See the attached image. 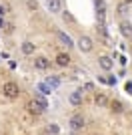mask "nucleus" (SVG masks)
Segmentation results:
<instances>
[{
    "label": "nucleus",
    "mask_w": 132,
    "mask_h": 135,
    "mask_svg": "<svg viewBox=\"0 0 132 135\" xmlns=\"http://www.w3.org/2000/svg\"><path fill=\"white\" fill-rule=\"evenodd\" d=\"M2 95H4L6 99H16V97L20 95V87H18V83H14V81H6V83L2 85Z\"/></svg>",
    "instance_id": "nucleus-1"
},
{
    "label": "nucleus",
    "mask_w": 132,
    "mask_h": 135,
    "mask_svg": "<svg viewBox=\"0 0 132 135\" xmlns=\"http://www.w3.org/2000/svg\"><path fill=\"white\" fill-rule=\"evenodd\" d=\"M84 125H86V119H84L82 113H74V115L68 119V127H70L72 131H80V129H84Z\"/></svg>",
    "instance_id": "nucleus-2"
},
{
    "label": "nucleus",
    "mask_w": 132,
    "mask_h": 135,
    "mask_svg": "<svg viewBox=\"0 0 132 135\" xmlns=\"http://www.w3.org/2000/svg\"><path fill=\"white\" fill-rule=\"evenodd\" d=\"M76 46L80 49V52H92V49H94V40L90 38L88 34H82V36L76 40Z\"/></svg>",
    "instance_id": "nucleus-3"
},
{
    "label": "nucleus",
    "mask_w": 132,
    "mask_h": 135,
    "mask_svg": "<svg viewBox=\"0 0 132 135\" xmlns=\"http://www.w3.org/2000/svg\"><path fill=\"white\" fill-rule=\"evenodd\" d=\"M96 20H98V24L106 22V2L104 0H96Z\"/></svg>",
    "instance_id": "nucleus-4"
},
{
    "label": "nucleus",
    "mask_w": 132,
    "mask_h": 135,
    "mask_svg": "<svg viewBox=\"0 0 132 135\" xmlns=\"http://www.w3.org/2000/svg\"><path fill=\"white\" fill-rule=\"evenodd\" d=\"M46 10L50 14H60L62 12V0H46Z\"/></svg>",
    "instance_id": "nucleus-5"
},
{
    "label": "nucleus",
    "mask_w": 132,
    "mask_h": 135,
    "mask_svg": "<svg viewBox=\"0 0 132 135\" xmlns=\"http://www.w3.org/2000/svg\"><path fill=\"white\" fill-rule=\"evenodd\" d=\"M34 69H38V71H48L50 61L46 56H36V59H34Z\"/></svg>",
    "instance_id": "nucleus-6"
},
{
    "label": "nucleus",
    "mask_w": 132,
    "mask_h": 135,
    "mask_svg": "<svg viewBox=\"0 0 132 135\" xmlns=\"http://www.w3.org/2000/svg\"><path fill=\"white\" fill-rule=\"evenodd\" d=\"M82 99H84V91L82 89H76L70 93V103L74 105V107H78V105H82Z\"/></svg>",
    "instance_id": "nucleus-7"
},
{
    "label": "nucleus",
    "mask_w": 132,
    "mask_h": 135,
    "mask_svg": "<svg viewBox=\"0 0 132 135\" xmlns=\"http://www.w3.org/2000/svg\"><path fill=\"white\" fill-rule=\"evenodd\" d=\"M54 61H56V65H58V67L64 69V67H68V65H70L72 59H70V55H68V52H58Z\"/></svg>",
    "instance_id": "nucleus-8"
},
{
    "label": "nucleus",
    "mask_w": 132,
    "mask_h": 135,
    "mask_svg": "<svg viewBox=\"0 0 132 135\" xmlns=\"http://www.w3.org/2000/svg\"><path fill=\"white\" fill-rule=\"evenodd\" d=\"M20 51H22V55H34V51H36V45H34L32 40H24L20 45Z\"/></svg>",
    "instance_id": "nucleus-9"
},
{
    "label": "nucleus",
    "mask_w": 132,
    "mask_h": 135,
    "mask_svg": "<svg viewBox=\"0 0 132 135\" xmlns=\"http://www.w3.org/2000/svg\"><path fill=\"white\" fill-rule=\"evenodd\" d=\"M108 105H110V111H112V113H116V115H120V113L124 111V103H122L120 99H112V101H110Z\"/></svg>",
    "instance_id": "nucleus-10"
},
{
    "label": "nucleus",
    "mask_w": 132,
    "mask_h": 135,
    "mask_svg": "<svg viewBox=\"0 0 132 135\" xmlns=\"http://www.w3.org/2000/svg\"><path fill=\"white\" fill-rule=\"evenodd\" d=\"M98 67L102 69V71H110V69L114 67V61H112L110 56H100L98 59Z\"/></svg>",
    "instance_id": "nucleus-11"
},
{
    "label": "nucleus",
    "mask_w": 132,
    "mask_h": 135,
    "mask_svg": "<svg viewBox=\"0 0 132 135\" xmlns=\"http://www.w3.org/2000/svg\"><path fill=\"white\" fill-rule=\"evenodd\" d=\"M120 34H122V36H126V38L132 36V24L128 22V20H122V22H120Z\"/></svg>",
    "instance_id": "nucleus-12"
},
{
    "label": "nucleus",
    "mask_w": 132,
    "mask_h": 135,
    "mask_svg": "<svg viewBox=\"0 0 132 135\" xmlns=\"http://www.w3.org/2000/svg\"><path fill=\"white\" fill-rule=\"evenodd\" d=\"M32 101H34V105H36L38 109H42V111H46V109H48V101H46L42 95H34Z\"/></svg>",
    "instance_id": "nucleus-13"
},
{
    "label": "nucleus",
    "mask_w": 132,
    "mask_h": 135,
    "mask_svg": "<svg viewBox=\"0 0 132 135\" xmlns=\"http://www.w3.org/2000/svg\"><path fill=\"white\" fill-rule=\"evenodd\" d=\"M94 103L98 105V107H108V97L104 95V93H96V97H94Z\"/></svg>",
    "instance_id": "nucleus-14"
},
{
    "label": "nucleus",
    "mask_w": 132,
    "mask_h": 135,
    "mask_svg": "<svg viewBox=\"0 0 132 135\" xmlns=\"http://www.w3.org/2000/svg\"><path fill=\"white\" fill-rule=\"evenodd\" d=\"M58 38H60L62 42L66 45V49H72V46H74V42H72V38L68 36V34H64V32H58Z\"/></svg>",
    "instance_id": "nucleus-15"
},
{
    "label": "nucleus",
    "mask_w": 132,
    "mask_h": 135,
    "mask_svg": "<svg viewBox=\"0 0 132 135\" xmlns=\"http://www.w3.org/2000/svg\"><path fill=\"white\" fill-rule=\"evenodd\" d=\"M46 131H48V133H52V135H58V133H60V127H58L56 123H50Z\"/></svg>",
    "instance_id": "nucleus-16"
},
{
    "label": "nucleus",
    "mask_w": 132,
    "mask_h": 135,
    "mask_svg": "<svg viewBox=\"0 0 132 135\" xmlns=\"http://www.w3.org/2000/svg\"><path fill=\"white\" fill-rule=\"evenodd\" d=\"M26 6H28V10H32V12L38 10V2L36 0H26Z\"/></svg>",
    "instance_id": "nucleus-17"
},
{
    "label": "nucleus",
    "mask_w": 132,
    "mask_h": 135,
    "mask_svg": "<svg viewBox=\"0 0 132 135\" xmlns=\"http://www.w3.org/2000/svg\"><path fill=\"white\" fill-rule=\"evenodd\" d=\"M128 6H130V4H126V2H122V4L118 6V14H120V16H124V14L128 12Z\"/></svg>",
    "instance_id": "nucleus-18"
},
{
    "label": "nucleus",
    "mask_w": 132,
    "mask_h": 135,
    "mask_svg": "<svg viewBox=\"0 0 132 135\" xmlns=\"http://www.w3.org/2000/svg\"><path fill=\"white\" fill-rule=\"evenodd\" d=\"M62 18H64V20H70V22H74V20H76V18L72 16L70 12H62Z\"/></svg>",
    "instance_id": "nucleus-19"
},
{
    "label": "nucleus",
    "mask_w": 132,
    "mask_h": 135,
    "mask_svg": "<svg viewBox=\"0 0 132 135\" xmlns=\"http://www.w3.org/2000/svg\"><path fill=\"white\" fill-rule=\"evenodd\" d=\"M38 89H40V91H44V93H50V89H52V87H50L48 83H46V85L42 83V85H38Z\"/></svg>",
    "instance_id": "nucleus-20"
},
{
    "label": "nucleus",
    "mask_w": 132,
    "mask_h": 135,
    "mask_svg": "<svg viewBox=\"0 0 132 135\" xmlns=\"http://www.w3.org/2000/svg\"><path fill=\"white\" fill-rule=\"evenodd\" d=\"M4 32H6V34H12V32H14V24H12V22L6 24V26H4Z\"/></svg>",
    "instance_id": "nucleus-21"
},
{
    "label": "nucleus",
    "mask_w": 132,
    "mask_h": 135,
    "mask_svg": "<svg viewBox=\"0 0 132 135\" xmlns=\"http://www.w3.org/2000/svg\"><path fill=\"white\" fill-rule=\"evenodd\" d=\"M124 89H126V93H130V95H132V81H126Z\"/></svg>",
    "instance_id": "nucleus-22"
},
{
    "label": "nucleus",
    "mask_w": 132,
    "mask_h": 135,
    "mask_svg": "<svg viewBox=\"0 0 132 135\" xmlns=\"http://www.w3.org/2000/svg\"><path fill=\"white\" fill-rule=\"evenodd\" d=\"M6 12H8V6H6V4H0V16H4Z\"/></svg>",
    "instance_id": "nucleus-23"
},
{
    "label": "nucleus",
    "mask_w": 132,
    "mask_h": 135,
    "mask_svg": "<svg viewBox=\"0 0 132 135\" xmlns=\"http://www.w3.org/2000/svg\"><path fill=\"white\" fill-rule=\"evenodd\" d=\"M106 83H108V85H116V77H110V79H106Z\"/></svg>",
    "instance_id": "nucleus-24"
},
{
    "label": "nucleus",
    "mask_w": 132,
    "mask_h": 135,
    "mask_svg": "<svg viewBox=\"0 0 132 135\" xmlns=\"http://www.w3.org/2000/svg\"><path fill=\"white\" fill-rule=\"evenodd\" d=\"M6 26V22H4V20H2V16H0V30H2V28H4Z\"/></svg>",
    "instance_id": "nucleus-25"
},
{
    "label": "nucleus",
    "mask_w": 132,
    "mask_h": 135,
    "mask_svg": "<svg viewBox=\"0 0 132 135\" xmlns=\"http://www.w3.org/2000/svg\"><path fill=\"white\" fill-rule=\"evenodd\" d=\"M122 2H126V4H132V0H122Z\"/></svg>",
    "instance_id": "nucleus-26"
}]
</instances>
